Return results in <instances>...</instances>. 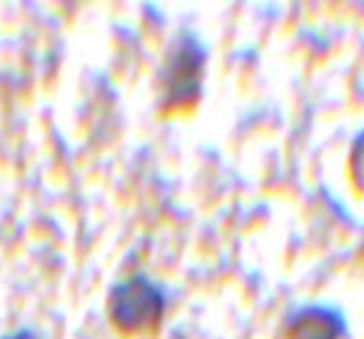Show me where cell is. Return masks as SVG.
Segmentation results:
<instances>
[{
	"instance_id": "6da1fadb",
	"label": "cell",
	"mask_w": 364,
	"mask_h": 339,
	"mask_svg": "<svg viewBox=\"0 0 364 339\" xmlns=\"http://www.w3.org/2000/svg\"><path fill=\"white\" fill-rule=\"evenodd\" d=\"M205 77V48L195 36H180L160 70V112H188L200 102Z\"/></svg>"
},
{
	"instance_id": "277c9868",
	"label": "cell",
	"mask_w": 364,
	"mask_h": 339,
	"mask_svg": "<svg viewBox=\"0 0 364 339\" xmlns=\"http://www.w3.org/2000/svg\"><path fill=\"white\" fill-rule=\"evenodd\" d=\"M349 170H352V180L359 190L364 193V135L357 137L352 147V160H349Z\"/></svg>"
},
{
	"instance_id": "5b68a950",
	"label": "cell",
	"mask_w": 364,
	"mask_h": 339,
	"mask_svg": "<svg viewBox=\"0 0 364 339\" xmlns=\"http://www.w3.org/2000/svg\"><path fill=\"white\" fill-rule=\"evenodd\" d=\"M0 339H38V337H36V334H33V332H28V329H26V332H23V329H21V332L8 334V337H0Z\"/></svg>"
},
{
	"instance_id": "7a4b0ae2",
	"label": "cell",
	"mask_w": 364,
	"mask_h": 339,
	"mask_svg": "<svg viewBox=\"0 0 364 339\" xmlns=\"http://www.w3.org/2000/svg\"><path fill=\"white\" fill-rule=\"evenodd\" d=\"M165 314V297L147 277H130L107 297V317L122 334L155 332Z\"/></svg>"
},
{
	"instance_id": "3957f363",
	"label": "cell",
	"mask_w": 364,
	"mask_h": 339,
	"mask_svg": "<svg viewBox=\"0 0 364 339\" xmlns=\"http://www.w3.org/2000/svg\"><path fill=\"white\" fill-rule=\"evenodd\" d=\"M342 319L332 309L309 307L294 314L287 324V339H339Z\"/></svg>"
}]
</instances>
